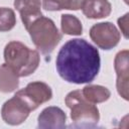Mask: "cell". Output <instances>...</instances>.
Wrapping results in <instances>:
<instances>
[{
  "mask_svg": "<svg viewBox=\"0 0 129 129\" xmlns=\"http://www.w3.org/2000/svg\"><path fill=\"white\" fill-rule=\"evenodd\" d=\"M101 58L98 49L83 38H74L59 49L55 67L61 79L69 83H91L98 76Z\"/></svg>",
  "mask_w": 129,
  "mask_h": 129,
  "instance_id": "6da1fadb",
  "label": "cell"
},
{
  "mask_svg": "<svg viewBox=\"0 0 129 129\" xmlns=\"http://www.w3.org/2000/svg\"><path fill=\"white\" fill-rule=\"evenodd\" d=\"M5 62L18 75L27 77L33 74L39 64V53L20 41H10L4 48Z\"/></svg>",
  "mask_w": 129,
  "mask_h": 129,
  "instance_id": "7a4b0ae2",
  "label": "cell"
},
{
  "mask_svg": "<svg viewBox=\"0 0 129 129\" xmlns=\"http://www.w3.org/2000/svg\"><path fill=\"white\" fill-rule=\"evenodd\" d=\"M26 30L29 32L35 47L46 57V59L47 56L49 58L50 53L54 50L62 37L54 22L50 18L44 16L35 19Z\"/></svg>",
  "mask_w": 129,
  "mask_h": 129,
  "instance_id": "3957f363",
  "label": "cell"
},
{
  "mask_svg": "<svg viewBox=\"0 0 129 129\" xmlns=\"http://www.w3.org/2000/svg\"><path fill=\"white\" fill-rule=\"evenodd\" d=\"M66 105L71 109V118L77 127H93L100 120L99 109L82 94V90L70 92L66 99Z\"/></svg>",
  "mask_w": 129,
  "mask_h": 129,
  "instance_id": "277c9868",
  "label": "cell"
},
{
  "mask_svg": "<svg viewBox=\"0 0 129 129\" xmlns=\"http://www.w3.org/2000/svg\"><path fill=\"white\" fill-rule=\"evenodd\" d=\"M33 110L28 101L17 91L11 99L3 104L1 116L5 123L9 125H19L27 119L29 113Z\"/></svg>",
  "mask_w": 129,
  "mask_h": 129,
  "instance_id": "5b68a950",
  "label": "cell"
},
{
  "mask_svg": "<svg viewBox=\"0 0 129 129\" xmlns=\"http://www.w3.org/2000/svg\"><path fill=\"white\" fill-rule=\"evenodd\" d=\"M90 37L98 47L109 50L119 43L121 34L113 23L100 22L91 27Z\"/></svg>",
  "mask_w": 129,
  "mask_h": 129,
  "instance_id": "8992f818",
  "label": "cell"
},
{
  "mask_svg": "<svg viewBox=\"0 0 129 129\" xmlns=\"http://www.w3.org/2000/svg\"><path fill=\"white\" fill-rule=\"evenodd\" d=\"M35 110L41 104L49 101L52 97L50 87L43 82L29 83L24 89L18 91Z\"/></svg>",
  "mask_w": 129,
  "mask_h": 129,
  "instance_id": "52a82bcc",
  "label": "cell"
},
{
  "mask_svg": "<svg viewBox=\"0 0 129 129\" xmlns=\"http://www.w3.org/2000/svg\"><path fill=\"white\" fill-rule=\"evenodd\" d=\"M129 52L127 49L121 50L116 54L114 68L117 74L116 87L118 94L124 99L128 100V82H129V64H128Z\"/></svg>",
  "mask_w": 129,
  "mask_h": 129,
  "instance_id": "ba28073f",
  "label": "cell"
},
{
  "mask_svg": "<svg viewBox=\"0 0 129 129\" xmlns=\"http://www.w3.org/2000/svg\"><path fill=\"white\" fill-rule=\"evenodd\" d=\"M14 7L19 12L25 29L35 19L42 16L40 0H14Z\"/></svg>",
  "mask_w": 129,
  "mask_h": 129,
  "instance_id": "9c48e42d",
  "label": "cell"
},
{
  "mask_svg": "<svg viewBox=\"0 0 129 129\" xmlns=\"http://www.w3.org/2000/svg\"><path fill=\"white\" fill-rule=\"evenodd\" d=\"M66 113L58 107H47L38 116V128H64Z\"/></svg>",
  "mask_w": 129,
  "mask_h": 129,
  "instance_id": "30bf717a",
  "label": "cell"
},
{
  "mask_svg": "<svg viewBox=\"0 0 129 129\" xmlns=\"http://www.w3.org/2000/svg\"><path fill=\"white\" fill-rule=\"evenodd\" d=\"M82 11L90 19H100L110 15L112 6L108 0H84Z\"/></svg>",
  "mask_w": 129,
  "mask_h": 129,
  "instance_id": "8fae6325",
  "label": "cell"
},
{
  "mask_svg": "<svg viewBox=\"0 0 129 129\" xmlns=\"http://www.w3.org/2000/svg\"><path fill=\"white\" fill-rule=\"evenodd\" d=\"M19 86L18 75L5 62L0 66V92L11 93Z\"/></svg>",
  "mask_w": 129,
  "mask_h": 129,
  "instance_id": "7c38bea8",
  "label": "cell"
},
{
  "mask_svg": "<svg viewBox=\"0 0 129 129\" xmlns=\"http://www.w3.org/2000/svg\"><path fill=\"white\" fill-rule=\"evenodd\" d=\"M82 94L86 100L93 104L103 103L111 96L110 91L106 87L100 85H87L82 90Z\"/></svg>",
  "mask_w": 129,
  "mask_h": 129,
  "instance_id": "4fadbf2b",
  "label": "cell"
},
{
  "mask_svg": "<svg viewBox=\"0 0 129 129\" xmlns=\"http://www.w3.org/2000/svg\"><path fill=\"white\" fill-rule=\"evenodd\" d=\"M84 0H42V6L48 11H57L62 9L79 10L82 8Z\"/></svg>",
  "mask_w": 129,
  "mask_h": 129,
  "instance_id": "5bb4252c",
  "label": "cell"
},
{
  "mask_svg": "<svg viewBox=\"0 0 129 129\" xmlns=\"http://www.w3.org/2000/svg\"><path fill=\"white\" fill-rule=\"evenodd\" d=\"M61 31L69 35H81L83 33L82 22L78 17L71 14H62L60 19Z\"/></svg>",
  "mask_w": 129,
  "mask_h": 129,
  "instance_id": "9a60e30c",
  "label": "cell"
},
{
  "mask_svg": "<svg viewBox=\"0 0 129 129\" xmlns=\"http://www.w3.org/2000/svg\"><path fill=\"white\" fill-rule=\"evenodd\" d=\"M16 24L15 13L11 8L0 7V31H9Z\"/></svg>",
  "mask_w": 129,
  "mask_h": 129,
  "instance_id": "2e32d148",
  "label": "cell"
},
{
  "mask_svg": "<svg viewBox=\"0 0 129 129\" xmlns=\"http://www.w3.org/2000/svg\"><path fill=\"white\" fill-rule=\"evenodd\" d=\"M128 13H126L123 17L118 19V24L125 38H128Z\"/></svg>",
  "mask_w": 129,
  "mask_h": 129,
  "instance_id": "e0dca14e",
  "label": "cell"
}]
</instances>
